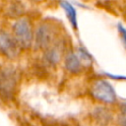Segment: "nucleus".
Instances as JSON below:
<instances>
[{
    "instance_id": "obj_8",
    "label": "nucleus",
    "mask_w": 126,
    "mask_h": 126,
    "mask_svg": "<svg viewBox=\"0 0 126 126\" xmlns=\"http://www.w3.org/2000/svg\"><path fill=\"white\" fill-rule=\"evenodd\" d=\"M60 6L65 11L67 19L69 20L70 24L76 30L77 27H78V21H77V12H76L75 7L70 2H68L66 0H61L60 1Z\"/></svg>"
},
{
    "instance_id": "obj_7",
    "label": "nucleus",
    "mask_w": 126,
    "mask_h": 126,
    "mask_svg": "<svg viewBox=\"0 0 126 126\" xmlns=\"http://www.w3.org/2000/svg\"><path fill=\"white\" fill-rule=\"evenodd\" d=\"M61 58V48L59 45H54L52 47L46 48L44 53V60L48 65H56Z\"/></svg>"
},
{
    "instance_id": "obj_6",
    "label": "nucleus",
    "mask_w": 126,
    "mask_h": 126,
    "mask_svg": "<svg viewBox=\"0 0 126 126\" xmlns=\"http://www.w3.org/2000/svg\"><path fill=\"white\" fill-rule=\"evenodd\" d=\"M65 67L69 72L73 74H77L82 71L83 63L79 58V56L77 55V53L70 51L65 57Z\"/></svg>"
},
{
    "instance_id": "obj_4",
    "label": "nucleus",
    "mask_w": 126,
    "mask_h": 126,
    "mask_svg": "<svg viewBox=\"0 0 126 126\" xmlns=\"http://www.w3.org/2000/svg\"><path fill=\"white\" fill-rule=\"evenodd\" d=\"M54 30L50 25L42 24L35 32V46L37 48H48L54 40Z\"/></svg>"
},
{
    "instance_id": "obj_2",
    "label": "nucleus",
    "mask_w": 126,
    "mask_h": 126,
    "mask_svg": "<svg viewBox=\"0 0 126 126\" xmlns=\"http://www.w3.org/2000/svg\"><path fill=\"white\" fill-rule=\"evenodd\" d=\"M91 93L95 99L105 103H113L116 100V93L113 87L105 80L94 81Z\"/></svg>"
},
{
    "instance_id": "obj_5",
    "label": "nucleus",
    "mask_w": 126,
    "mask_h": 126,
    "mask_svg": "<svg viewBox=\"0 0 126 126\" xmlns=\"http://www.w3.org/2000/svg\"><path fill=\"white\" fill-rule=\"evenodd\" d=\"M0 50L9 58H15L19 53V45L8 32L0 31Z\"/></svg>"
},
{
    "instance_id": "obj_9",
    "label": "nucleus",
    "mask_w": 126,
    "mask_h": 126,
    "mask_svg": "<svg viewBox=\"0 0 126 126\" xmlns=\"http://www.w3.org/2000/svg\"><path fill=\"white\" fill-rule=\"evenodd\" d=\"M117 30H118V32L121 35V38H122V41H123L125 47H126V28H124L121 24H118L117 25Z\"/></svg>"
},
{
    "instance_id": "obj_3",
    "label": "nucleus",
    "mask_w": 126,
    "mask_h": 126,
    "mask_svg": "<svg viewBox=\"0 0 126 126\" xmlns=\"http://www.w3.org/2000/svg\"><path fill=\"white\" fill-rule=\"evenodd\" d=\"M17 84L15 71L5 69L0 72V95L3 98H10L14 93Z\"/></svg>"
},
{
    "instance_id": "obj_1",
    "label": "nucleus",
    "mask_w": 126,
    "mask_h": 126,
    "mask_svg": "<svg viewBox=\"0 0 126 126\" xmlns=\"http://www.w3.org/2000/svg\"><path fill=\"white\" fill-rule=\"evenodd\" d=\"M15 40L19 47L30 48L32 43V31L27 19H20L13 25Z\"/></svg>"
},
{
    "instance_id": "obj_10",
    "label": "nucleus",
    "mask_w": 126,
    "mask_h": 126,
    "mask_svg": "<svg viewBox=\"0 0 126 126\" xmlns=\"http://www.w3.org/2000/svg\"><path fill=\"white\" fill-rule=\"evenodd\" d=\"M120 124H121V126H126V115H124V116H122L121 118H120Z\"/></svg>"
},
{
    "instance_id": "obj_11",
    "label": "nucleus",
    "mask_w": 126,
    "mask_h": 126,
    "mask_svg": "<svg viewBox=\"0 0 126 126\" xmlns=\"http://www.w3.org/2000/svg\"><path fill=\"white\" fill-rule=\"evenodd\" d=\"M121 109H122V111H123V113L126 115V101L121 105Z\"/></svg>"
}]
</instances>
